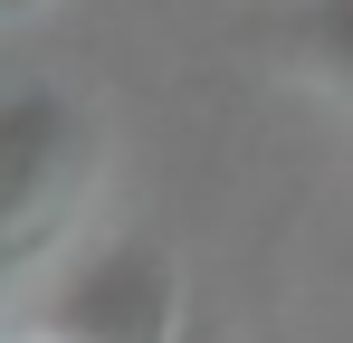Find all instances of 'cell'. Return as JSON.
<instances>
[{"instance_id":"cell-2","label":"cell","mask_w":353,"mask_h":343,"mask_svg":"<svg viewBox=\"0 0 353 343\" xmlns=\"http://www.w3.org/2000/svg\"><path fill=\"white\" fill-rule=\"evenodd\" d=\"M29 334L58 343H181V277L163 248L115 238L96 258H77L58 277V295L29 315Z\"/></svg>"},{"instance_id":"cell-5","label":"cell","mask_w":353,"mask_h":343,"mask_svg":"<svg viewBox=\"0 0 353 343\" xmlns=\"http://www.w3.org/2000/svg\"><path fill=\"white\" fill-rule=\"evenodd\" d=\"M10 343H58V334H10Z\"/></svg>"},{"instance_id":"cell-6","label":"cell","mask_w":353,"mask_h":343,"mask_svg":"<svg viewBox=\"0 0 353 343\" xmlns=\"http://www.w3.org/2000/svg\"><path fill=\"white\" fill-rule=\"evenodd\" d=\"M0 343H10V315H0Z\"/></svg>"},{"instance_id":"cell-1","label":"cell","mask_w":353,"mask_h":343,"mask_svg":"<svg viewBox=\"0 0 353 343\" xmlns=\"http://www.w3.org/2000/svg\"><path fill=\"white\" fill-rule=\"evenodd\" d=\"M86 172H96V124L58 76H29L0 96V286L58 258L86 200Z\"/></svg>"},{"instance_id":"cell-4","label":"cell","mask_w":353,"mask_h":343,"mask_svg":"<svg viewBox=\"0 0 353 343\" xmlns=\"http://www.w3.org/2000/svg\"><path fill=\"white\" fill-rule=\"evenodd\" d=\"M181 343H230V334H220V324H210V315H201V324H181Z\"/></svg>"},{"instance_id":"cell-3","label":"cell","mask_w":353,"mask_h":343,"mask_svg":"<svg viewBox=\"0 0 353 343\" xmlns=\"http://www.w3.org/2000/svg\"><path fill=\"white\" fill-rule=\"evenodd\" d=\"M39 10H48V0H0V29H29Z\"/></svg>"}]
</instances>
